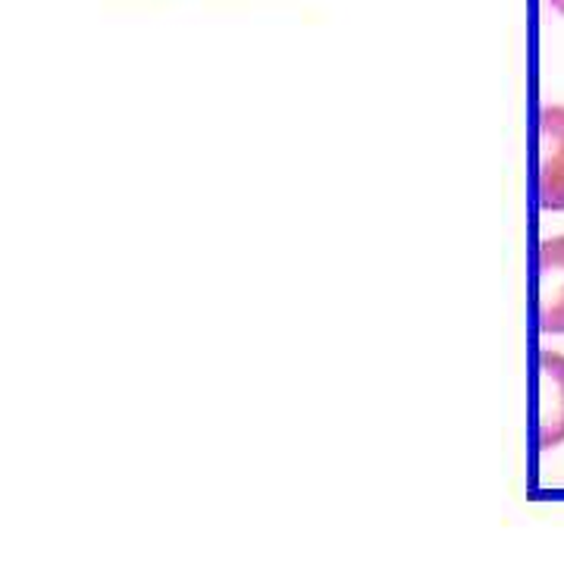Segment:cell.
Returning a JSON list of instances; mask_svg holds the SVG:
<instances>
[{
	"label": "cell",
	"instance_id": "4",
	"mask_svg": "<svg viewBox=\"0 0 564 564\" xmlns=\"http://www.w3.org/2000/svg\"><path fill=\"white\" fill-rule=\"evenodd\" d=\"M549 3H552V10H558L564 17V0H549Z\"/></svg>",
	"mask_w": 564,
	"mask_h": 564
},
{
	"label": "cell",
	"instance_id": "2",
	"mask_svg": "<svg viewBox=\"0 0 564 564\" xmlns=\"http://www.w3.org/2000/svg\"><path fill=\"white\" fill-rule=\"evenodd\" d=\"M540 329L549 336H564V236H549L540 245Z\"/></svg>",
	"mask_w": 564,
	"mask_h": 564
},
{
	"label": "cell",
	"instance_id": "1",
	"mask_svg": "<svg viewBox=\"0 0 564 564\" xmlns=\"http://www.w3.org/2000/svg\"><path fill=\"white\" fill-rule=\"evenodd\" d=\"M540 207L564 210V107L540 113Z\"/></svg>",
	"mask_w": 564,
	"mask_h": 564
},
{
	"label": "cell",
	"instance_id": "3",
	"mask_svg": "<svg viewBox=\"0 0 564 564\" xmlns=\"http://www.w3.org/2000/svg\"><path fill=\"white\" fill-rule=\"evenodd\" d=\"M540 445L545 452L564 443V355H540Z\"/></svg>",
	"mask_w": 564,
	"mask_h": 564
}]
</instances>
